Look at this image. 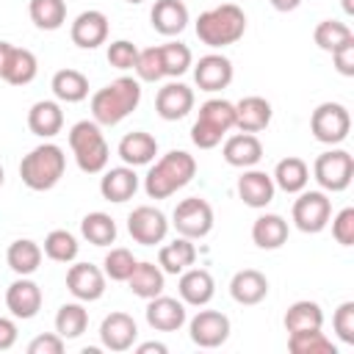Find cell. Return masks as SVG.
<instances>
[{"mask_svg":"<svg viewBox=\"0 0 354 354\" xmlns=\"http://www.w3.org/2000/svg\"><path fill=\"white\" fill-rule=\"evenodd\" d=\"M141 102V83L136 77H116L91 94V119L100 127H113L127 119Z\"/></svg>","mask_w":354,"mask_h":354,"instance_id":"1","label":"cell"},{"mask_svg":"<svg viewBox=\"0 0 354 354\" xmlns=\"http://www.w3.org/2000/svg\"><path fill=\"white\" fill-rule=\"evenodd\" d=\"M196 174V160L185 149H171L163 158H158L147 177H144V191L149 199H166L174 191L185 188Z\"/></svg>","mask_w":354,"mask_h":354,"instance_id":"2","label":"cell"},{"mask_svg":"<svg viewBox=\"0 0 354 354\" xmlns=\"http://www.w3.org/2000/svg\"><path fill=\"white\" fill-rule=\"evenodd\" d=\"M196 36L202 44L218 50L227 44H235L246 33V14L235 3H221L216 8H207L196 17Z\"/></svg>","mask_w":354,"mask_h":354,"instance_id":"3","label":"cell"},{"mask_svg":"<svg viewBox=\"0 0 354 354\" xmlns=\"http://www.w3.org/2000/svg\"><path fill=\"white\" fill-rule=\"evenodd\" d=\"M66 169V155L58 144L44 141L39 147H33L22 163H19V177L30 191H50L58 185V180L64 177Z\"/></svg>","mask_w":354,"mask_h":354,"instance_id":"4","label":"cell"},{"mask_svg":"<svg viewBox=\"0 0 354 354\" xmlns=\"http://www.w3.org/2000/svg\"><path fill=\"white\" fill-rule=\"evenodd\" d=\"M69 149H72L75 163L83 174L105 171L108 158H111L108 141H105V136L94 119H83V122H75L69 127Z\"/></svg>","mask_w":354,"mask_h":354,"instance_id":"5","label":"cell"},{"mask_svg":"<svg viewBox=\"0 0 354 354\" xmlns=\"http://www.w3.org/2000/svg\"><path fill=\"white\" fill-rule=\"evenodd\" d=\"M232 127H235V102L224 97H213L199 105V116L191 127V141L199 149H213Z\"/></svg>","mask_w":354,"mask_h":354,"instance_id":"6","label":"cell"},{"mask_svg":"<svg viewBox=\"0 0 354 354\" xmlns=\"http://www.w3.org/2000/svg\"><path fill=\"white\" fill-rule=\"evenodd\" d=\"M313 177L321 185V191L340 194L351 185L354 177V158L346 149H326L313 163Z\"/></svg>","mask_w":354,"mask_h":354,"instance_id":"7","label":"cell"},{"mask_svg":"<svg viewBox=\"0 0 354 354\" xmlns=\"http://www.w3.org/2000/svg\"><path fill=\"white\" fill-rule=\"evenodd\" d=\"M351 130V113L340 102H321L310 116V133L321 144H343Z\"/></svg>","mask_w":354,"mask_h":354,"instance_id":"8","label":"cell"},{"mask_svg":"<svg viewBox=\"0 0 354 354\" xmlns=\"http://www.w3.org/2000/svg\"><path fill=\"white\" fill-rule=\"evenodd\" d=\"M290 216H293L296 230L315 235L332 218V199L326 196V191H307L304 188V191H299V199L293 202Z\"/></svg>","mask_w":354,"mask_h":354,"instance_id":"9","label":"cell"},{"mask_svg":"<svg viewBox=\"0 0 354 354\" xmlns=\"http://www.w3.org/2000/svg\"><path fill=\"white\" fill-rule=\"evenodd\" d=\"M171 224L183 238H205L213 230V207L207 199L202 196H188L183 202H177L174 213H171Z\"/></svg>","mask_w":354,"mask_h":354,"instance_id":"10","label":"cell"},{"mask_svg":"<svg viewBox=\"0 0 354 354\" xmlns=\"http://www.w3.org/2000/svg\"><path fill=\"white\" fill-rule=\"evenodd\" d=\"M127 232L136 243L141 246H155L163 243V238L169 235V221L166 213L152 207V205H138L130 210L127 216Z\"/></svg>","mask_w":354,"mask_h":354,"instance_id":"11","label":"cell"},{"mask_svg":"<svg viewBox=\"0 0 354 354\" xmlns=\"http://www.w3.org/2000/svg\"><path fill=\"white\" fill-rule=\"evenodd\" d=\"M188 335L199 348H218L230 337V318L218 310H199L188 321Z\"/></svg>","mask_w":354,"mask_h":354,"instance_id":"12","label":"cell"},{"mask_svg":"<svg viewBox=\"0 0 354 354\" xmlns=\"http://www.w3.org/2000/svg\"><path fill=\"white\" fill-rule=\"evenodd\" d=\"M41 301H44L41 288L28 277H17L6 288V307H8V313L14 318H22V321L36 318L39 310H41Z\"/></svg>","mask_w":354,"mask_h":354,"instance_id":"13","label":"cell"},{"mask_svg":"<svg viewBox=\"0 0 354 354\" xmlns=\"http://www.w3.org/2000/svg\"><path fill=\"white\" fill-rule=\"evenodd\" d=\"M105 271L91 263H75L66 271V288L77 301H97L105 293Z\"/></svg>","mask_w":354,"mask_h":354,"instance_id":"14","label":"cell"},{"mask_svg":"<svg viewBox=\"0 0 354 354\" xmlns=\"http://www.w3.org/2000/svg\"><path fill=\"white\" fill-rule=\"evenodd\" d=\"M232 61L227 58V55H221V53H207V55H202L199 61H196V66H194V80H196V86L202 88V91H221V88H227L230 83H232Z\"/></svg>","mask_w":354,"mask_h":354,"instance_id":"15","label":"cell"},{"mask_svg":"<svg viewBox=\"0 0 354 354\" xmlns=\"http://www.w3.org/2000/svg\"><path fill=\"white\" fill-rule=\"evenodd\" d=\"M69 36H72V44H77L80 50H94L108 41V17L97 8L80 11L69 28Z\"/></svg>","mask_w":354,"mask_h":354,"instance_id":"16","label":"cell"},{"mask_svg":"<svg viewBox=\"0 0 354 354\" xmlns=\"http://www.w3.org/2000/svg\"><path fill=\"white\" fill-rule=\"evenodd\" d=\"M155 111L166 122H177V119L188 116L194 111V88L185 86V83H180V80L166 83L163 88H158Z\"/></svg>","mask_w":354,"mask_h":354,"instance_id":"17","label":"cell"},{"mask_svg":"<svg viewBox=\"0 0 354 354\" xmlns=\"http://www.w3.org/2000/svg\"><path fill=\"white\" fill-rule=\"evenodd\" d=\"M136 337H138V326H136L133 315H127V313L116 310V313L105 315L100 324V343L108 351H127V348H133Z\"/></svg>","mask_w":354,"mask_h":354,"instance_id":"18","label":"cell"},{"mask_svg":"<svg viewBox=\"0 0 354 354\" xmlns=\"http://www.w3.org/2000/svg\"><path fill=\"white\" fill-rule=\"evenodd\" d=\"M147 324L158 332H177L185 324V304L183 299H171V296H152L147 299Z\"/></svg>","mask_w":354,"mask_h":354,"instance_id":"19","label":"cell"},{"mask_svg":"<svg viewBox=\"0 0 354 354\" xmlns=\"http://www.w3.org/2000/svg\"><path fill=\"white\" fill-rule=\"evenodd\" d=\"M177 293H180L183 304L205 307V304L213 299V293H216V282H213L210 271H205V268H185V271L180 274Z\"/></svg>","mask_w":354,"mask_h":354,"instance_id":"20","label":"cell"},{"mask_svg":"<svg viewBox=\"0 0 354 354\" xmlns=\"http://www.w3.org/2000/svg\"><path fill=\"white\" fill-rule=\"evenodd\" d=\"M271 102L266 97H243L235 102V127L241 133H260L271 124Z\"/></svg>","mask_w":354,"mask_h":354,"instance_id":"21","label":"cell"},{"mask_svg":"<svg viewBox=\"0 0 354 354\" xmlns=\"http://www.w3.org/2000/svg\"><path fill=\"white\" fill-rule=\"evenodd\" d=\"M235 188H238L241 202L249 205V207H266V205L274 199V191H277L271 174H266V171H260V169H246V171L238 177V185H235Z\"/></svg>","mask_w":354,"mask_h":354,"instance_id":"22","label":"cell"},{"mask_svg":"<svg viewBox=\"0 0 354 354\" xmlns=\"http://www.w3.org/2000/svg\"><path fill=\"white\" fill-rule=\"evenodd\" d=\"M221 155L235 169H252L263 158V144H260V138L254 133H235V136H230L224 141Z\"/></svg>","mask_w":354,"mask_h":354,"instance_id":"23","label":"cell"},{"mask_svg":"<svg viewBox=\"0 0 354 354\" xmlns=\"http://www.w3.org/2000/svg\"><path fill=\"white\" fill-rule=\"evenodd\" d=\"M136 191H138V174H136L133 166L108 169V171L102 174V180H100V194H102V199L116 202V205L133 199Z\"/></svg>","mask_w":354,"mask_h":354,"instance_id":"24","label":"cell"},{"mask_svg":"<svg viewBox=\"0 0 354 354\" xmlns=\"http://www.w3.org/2000/svg\"><path fill=\"white\" fill-rule=\"evenodd\" d=\"M230 296L243 304V307H252V304H260L266 296H268V279L263 271L257 268H243L238 271L232 279H230Z\"/></svg>","mask_w":354,"mask_h":354,"instance_id":"25","label":"cell"},{"mask_svg":"<svg viewBox=\"0 0 354 354\" xmlns=\"http://www.w3.org/2000/svg\"><path fill=\"white\" fill-rule=\"evenodd\" d=\"M149 19L160 36H177L188 25V6L183 0H155Z\"/></svg>","mask_w":354,"mask_h":354,"instance_id":"26","label":"cell"},{"mask_svg":"<svg viewBox=\"0 0 354 354\" xmlns=\"http://www.w3.org/2000/svg\"><path fill=\"white\" fill-rule=\"evenodd\" d=\"M28 127H30L33 136H39L44 141L53 138V136H58L61 127H64V111H61V105L55 100H39V102H33L30 111H28Z\"/></svg>","mask_w":354,"mask_h":354,"instance_id":"27","label":"cell"},{"mask_svg":"<svg viewBox=\"0 0 354 354\" xmlns=\"http://www.w3.org/2000/svg\"><path fill=\"white\" fill-rule=\"evenodd\" d=\"M116 152H119V158H122L124 166H133V169L136 166H147L158 155V141H155V136H149L144 130H133V133H127L119 141Z\"/></svg>","mask_w":354,"mask_h":354,"instance_id":"28","label":"cell"},{"mask_svg":"<svg viewBox=\"0 0 354 354\" xmlns=\"http://www.w3.org/2000/svg\"><path fill=\"white\" fill-rule=\"evenodd\" d=\"M271 180H274V185L282 188L285 194H299V191H304L307 183H310V166H307L301 158L288 155V158H282V160L274 166Z\"/></svg>","mask_w":354,"mask_h":354,"instance_id":"29","label":"cell"},{"mask_svg":"<svg viewBox=\"0 0 354 354\" xmlns=\"http://www.w3.org/2000/svg\"><path fill=\"white\" fill-rule=\"evenodd\" d=\"M288 221L279 216V213H263V216H257L254 218V224H252V241H254V246H260V249H279L285 241H288Z\"/></svg>","mask_w":354,"mask_h":354,"instance_id":"30","label":"cell"},{"mask_svg":"<svg viewBox=\"0 0 354 354\" xmlns=\"http://www.w3.org/2000/svg\"><path fill=\"white\" fill-rule=\"evenodd\" d=\"M41 257H44L41 246H39L36 241H30V238L14 241V243L8 246V252H6V263H8V268H11L17 277H30V274H36L39 266H41Z\"/></svg>","mask_w":354,"mask_h":354,"instance_id":"31","label":"cell"},{"mask_svg":"<svg viewBox=\"0 0 354 354\" xmlns=\"http://www.w3.org/2000/svg\"><path fill=\"white\" fill-rule=\"evenodd\" d=\"M196 260V246L191 238H174L171 243L160 246L158 252V266L163 268V274H183L185 268H191Z\"/></svg>","mask_w":354,"mask_h":354,"instance_id":"32","label":"cell"},{"mask_svg":"<svg viewBox=\"0 0 354 354\" xmlns=\"http://www.w3.org/2000/svg\"><path fill=\"white\" fill-rule=\"evenodd\" d=\"M163 282H166L163 268L155 266V263H149V260L136 263L133 274L127 277V288H130V293L138 296V299H152V296L163 293Z\"/></svg>","mask_w":354,"mask_h":354,"instance_id":"33","label":"cell"},{"mask_svg":"<svg viewBox=\"0 0 354 354\" xmlns=\"http://www.w3.org/2000/svg\"><path fill=\"white\" fill-rule=\"evenodd\" d=\"M50 88L58 102H83L88 97V77L77 69H58L50 80Z\"/></svg>","mask_w":354,"mask_h":354,"instance_id":"34","label":"cell"},{"mask_svg":"<svg viewBox=\"0 0 354 354\" xmlns=\"http://www.w3.org/2000/svg\"><path fill=\"white\" fill-rule=\"evenodd\" d=\"M39 75V61L30 50L25 47H11V55H8V64H6V72H3V80L11 83V86H28L33 83Z\"/></svg>","mask_w":354,"mask_h":354,"instance_id":"35","label":"cell"},{"mask_svg":"<svg viewBox=\"0 0 354 354\" xmlns=\"http://www.w3.org/2000/svg\"><path fill=\"white\" fill-rule=\"evenodd\" d=\"M285 329L288 332H304V329H321L324 326V310L318 301L310 299H299L288 307L285 313Z\"/></svg>","mask_w":354,"mask_h":354,"instance_id":"36","label":"cell"},{"mask_svg":"<svg viewBox=\"0 0 354 354\" xmlns=\"http://www.w3.org/2000/svg\"><path fill=\"white\" fill-rule=\"evenodd\" d=\"M80 235L91 246H111L116 241V221L102 210L86 213L83 221H80Z\"/></svg>","mask_w":354,"mask_h":354,"instance_id":"37","label":"cell"},{"mask_svg":"<svg viewBox=\"0 0 354 354\" xmlns=\"http://www.w3.org/2000/svg\"><path fill=\"white\" fill-rule=\"evenodd\" d=\"M88 329V313L80 301H66L55 313V332L64 340H75Z\"/></svg>","mask_w":354,"mask_h":354,"instance_id":"38","label":"cell"},{"mask_svg":"<svg viewBox=\"0 0 354 354\" xmlns=\"http://www.w3.org/2000/svg\"><path fill=\"white\" fill-rule=\"evenodd\" d=\"M28 14L39 30H58L66 22V3L64 0H30Z\"/></svg>","mask_w":354,"mask_h":354,"instance_id":"39","label":"cell"},{"mask_svg":"<svg viewBox=\"0 0 354 354\" xmlns=\"http://www.w3.org/2000/svg\"><path fill=\"white\" fill-rule=\"evenodd\" d=\"M288 348L293 354H337V346L321 329L288 332Z\"/></svg>","mask_w":354,"mask_h":354,"instance_id":"40","label":"cell"},{"mask_svg":"<svg viewBox=\"0 0 354 354\" xmlns=\"http://www.w3.org/2000/svg\"><path fill=\"white\" fill-rule=\"evenodd\" d=\"M158 50H160V64H163L166 77H180L194 64V55H191L188 44H183V41H166V44H158Z\"/></svg>","mask_w":354,"mask_h":354,"instance_id":"41","label":"cell"},{"mask_svg":"<svg viewBox=\"0 0 354 354\" xmlns=\"http://www.w3.org/2000/svg\"><path fill=\"white\" fill-rule=\"evenodd\" d=\"M41 252L55 263H72L80 252V243L69 230H53V232H47Z\"/></svg>","mask_w":354,"mask_h":354,"instance_id":"42","label":"cell"},{"mask_svg":"<svg viewBox=\"0 0 354 354\" xmlns=\"http://www.w3.org/2000/svg\"><path fill=\"white\" fill-rule=\"evenodd\" d=\"M313 39H315V44H318L324 53H332V50H337L340 44L351 41L354 33H351V28H348L346 22H337V19H321V22L315 25V30H313Z\"/></svg>","mask_w":354,"mask_h":354,"instance_id":"43","label":"cell"},{"mask_svg":"<svg viewBox=\"0 0 354 354\" xmlns=\"http://www.w3.org/2000/svg\"><path fill=\"white\" fill-rule=\"evenodd\" d=\"M136 263H138V260L133 257L130 249L113 246V249L105 254V260H102V271H105V277L113 279V282H127V277L133 274Z\"/></svg>","mask_w":354,"mask_h":354,"instance_id":"44","label":"cell"},{"mask_svg":"<svg viewBox=\"0 0 354 354\" xmlns=\"http://www.w3.org/2000/svg\"><path fill=\"white\" fill-rule=\"evenodd\" d=\"M136 75L138 80L144 83H158L163 75V64H160V50L158 47H147V50H138V58H136Z\"/></svg>","mask_w":354,"mask_h":354,"instance_id":"45","label":"cell"},{"mask_svg":"<svg viewBox=\"0 0 354 354\" xmlns=\"http://www.w3.org/2000/svg\"><path fill=\"white\" fill-rule=\"evenodd\" d=\"M136 58H138V47H136L133 41H127V39H116V41L108 44V64H111V66L127 72V69L136 66Z\"/></svg>","mask_w":354,"mask_h":354,"instance_id":"46","label":"cell"},{"mask_svg":"<svg viewBox=\"0 0 354 354\" xmlns=\"http://www.w3.org/2000/svg\"><path fill=\"white\" fill-rule=\"evenodd\" d=\"M332 329L340 343L354 346V301H343L332 315Z\"/></svg>","mask_w":354,"mask_h":354,"instance_id":"47","label":"cell"},{"mask_svg":"<svg viewBox=\"0 0 354 354\" xmlns=\"http://www.w3.org/2000/svg\"><path fill=\"white\" fill-rule=\"evenodd\" d=\"M332 235L340 246H351L354 243V207H343L335 218H332Z\"/></svg>","mask_w":354,"mask_h":354,"instance_id":"48","label":"cell"},{"mask_svg":"<svg viewBox=\"0 0 354 354\" xmlns=\"http://www.w3.org/2000/svg\"><path fill=\"white\" fill-rule=\"evenodd\" d=\"M64 337L58 332H47V335H39L28 343V354H61L64 351Z\"/></svg>","mask_w":354,"mask_h":354,"instance_id":"49","label":"cell"},{"mask_svg":"<svg viewBox=\"0 0 354 354\" xmlns=\"http://www.w3.org/2000/svg\"><path fill=\"white\" fill-rule=\"evenodd\" d=\"M332 61L343 77H354V39L340 44L337 50H332Z\"/></svg>","mask_w":354,"mask_h":354,"instance_id":"50","label":"cell"},{"mask_svg":"<svg viewBox=\"0 0 354 354\" xmlns=\"http://www.w3.org/2000/svg\"><path fill=\"white\" fill-rule=\"evenodd\" d=\"M17 324L11 321V318H6V315H0V351H8V348H14V343H17Z\"/></svg>","mask_w":354,"mask_h":354,"instance_id":"51","label":"cell"},{"mask_svg":"<svg viewBox=\"0 0 354 354\" xmlns=\"http://www.w3.org/2000/svg\"><path fill=\"white\" fill-rule=\"evenodd\" d=\"M136 351H138V354H152V351H155V354H166L169 348H166L163 343H155V340H149V343H141Z\"/></svg>","mask_w":354,"mask_h":354,"instance_id":"52","label":"cell"},{"mask_svg":"<svg viewBox=\"0 0 354 354\" xmlns=\"http://www.w3.org/2000/svg\"><path fill=\"white\" fill-rule=\"evenodd\" d=\"M277 11H282V14H288V11H296L299 6H301V0H268Z\"/></svg>","mask_w":354,"mask_h":354,"instance_id":"53","label":"cell"},{"mask_svg":"<svg viewBox=\"0 0 354 354\" xmlns=\"http://www.w3.org/2000/svg\"><path fill=\"white\" fill-rule=\"evenodd\" d=\"M11 41H0V80H3V72H6V64H8V55H11Z\"/></svg>","mask_w":354,"mask_h":354,"instance_id":"54","label":"cell"},{"mask_svg":"<svg viewBox=\"0 0 354 354\" xmlns=\"http://www.w3.org/2000/svg\"><path fill=\"white\" fill-rule=\"evenodd\" d=\"M340 3H343V11L346 14H354V3L351 0H340Z\"/></svg>","mask_w":354,"mask_h":354,"instance_id":"55","label":"cell"},{"mask_svg":"<svg viewBox=\"0 0 354 354\" xmlns=\"http://www.w3.org/2000/svg\"><path fill=\"white\" fill-rule=\"evenodd\" d=\"M3 180H6V171H3V166H0V185H3Z\"/></svg>","mask_w":354,"mask_h":354,"instance_id":"56","label":"cell"},{"mask_svg":"<svg viewBox=\"0 0 354 354\" xmlns=\"http://www.w3.org/2000/svg\"><path fill=\"white\" fill-rule=\"evenodd\" d=\"M127 3H133V6H138V3H144V0H127Z\"/></svg>","mask_w":354,"mask_h":354,"instance_id":"57","label":"cell"}]
</instances>
